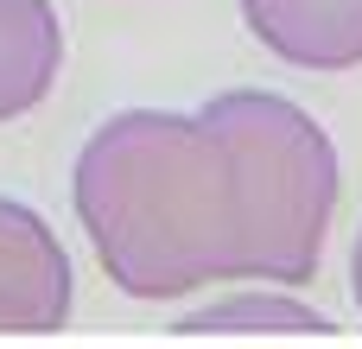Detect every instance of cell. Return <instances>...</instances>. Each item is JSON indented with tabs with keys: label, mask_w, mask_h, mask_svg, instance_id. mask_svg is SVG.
I'll return each mask as SVG.
<instances>
[{
	"label": "cell",
	"mask_w": 362,
	"mask_h": 349,
	"mask_svg": "<svg viewBox=\"0 0 362 349\" xmlns=\"http://www.w3.org/2000/svg\"><path fill=\"white\" fill-rule=\"evenodd\" d=\"M216 127L229 134L242 172H248V203H255V254L261 280L299 286L318 273L325 229L337 210V153L331 134L286 95L267 89H229L204 102Z\"/></svg>",
	"instance_id": "7a4b0ae2"
},
{
	"label": "cell",
	"mask_w": 362,
	"mask_h": 349,
	"mask_svg": "<svg viewBox=\"0 0 362 349\" xmlns=\"http://www.w3.org/2000/svg\"><path fill=\"white\" fill-rule=\"evenodd\" d=\"M64 64V25L51 0H0V121L45 102Z\"/></svg>",
	"instance_id": "5b68a950"
},
{
	"label": "cell",
	"mask_w": 362,
	"mask_h": 349,
	"mask_svg": "<svg viewBox=\"0 0 362 349\" xmlns=\"http://www.w3.org/2000/svg\"><path fill=\"white\" fill-rule=\"evenodd\" d=\"M95 261L127 299H178L210 280H261L248 172L210 108H127L70 172Z\"/></svg>",
	"instance_id": "6da1fadb"
},
{
	"label": "cell",
	"mask_w": 362,
	"mask_h": 349,
	"mask_svg": "<svg viewBox=\"0 0 362 349\" xmlns=\"http://www.w3.org/2000/svg\"><path fill=\"white\" fill-rule=\"evenodd\" d=\"M178 331H331V318L299 299H280V292H235L223 305L191 312Z\"/></svg>",
	"instance_id": "8992f818"
},
{
	"label": "cell",
	"mask_w": 362,
	"mask_h": 349,
	"mask_svg": "<svg viewBox=\"0 0 362 349\" xmlns=\"http://www.w3.org/2000/svg\"><path fill=\"white\" fill-rule=\"evenodd\" d=\"M70 318V254L51 223L0 197V331H57Z\"/></svg>",
	"instance_id": "3957f363"
},
{
	"label": "cell",
	"mask_w": 362,
	"mask_h": 349,
	"mask_svg": "<svg viewBox=\"0 0 362 349\" xmlns=\"http://www.w3.org/2000/svg\"><path fill=\"white\" fill-rule=\"evenodd\" d=\"M248 32L299 70L362 64V0H242Z\"/></svg>",
	"instance_id": "277c9868"
},
{
	"label": "cell",
	"mask_w": 362,
	"mask_h": 349,
	"mask_svg": "<svg viewBox=\"0 0 362 349\" xmlns=\"http://www.w3.org/2000/svg\"><path fill=\"white\" fill-rule=\"evenodd\" d=\"M350 286H356V305H362V235H356V254H350Z\"/></svg>",
	"instance_id": "52a82bcc"
}]
</instances>
